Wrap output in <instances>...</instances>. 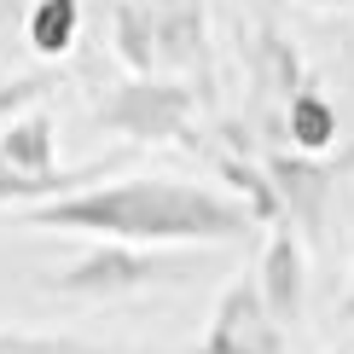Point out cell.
<instances>
[{"mask_svg": "<svg viewBox=\"0 0 354 354\" xmlns=\"http://www.w3.org/2000/svg\"><path fill=\"white\" fill-rule=\"evenodd\" d=\"M35 232H82L93 244H145V250H186V244H239L256 232L250 209L232 192L174 180V174H122L64 203L18 215Z\"/></svg>", "mask_w": 354, "mask_h": 354, "instance_id": "6da1fadb", "label": "cell"}, {"mask_svg": "<svg viewBox=\"0 0 354 354\" xmlns=\"http://www.w3.org/2000/svg\"><path fill=\"white\" fill-rule=\"evenodd\" d=\"M111 53L128 76L209 82V6L203 0H111Z\"/></svg>", "mask_w": 354, "mask_h": 354, "instance_id": "7a4b0ae2", "label": "cell"}, {"mask_svg": "<svg viewBox=\"0 0 354 354\" xmlns=\"http://www.w3.org/2000/svg\"><path fill=\"white\" fill-rule=\"evenodd\" d=\"M203 273V256L180 250H145V244H87L64 268L41 273V290L64 302H128L145 290H174Z\"/></svg>", "mask_w": 354, "mask_h": 354, "instance_id": "3957f363", "label": "cell"}, {"mask_svg": "<svg viewBox=\"0 0 354 354\" xmlns=\"http://www.w3.org/2000/svg\"><path fill=\"white\" fill-rule=\"evenodd\" d=\"M93 128L128 145H192L198 151V87L174 76H128L93 99Z\"/></svg>", "mask_w": 354, "mask_h": 354, "instance_id": "277c9868", "label": "cell"}, {"mask_svg": "<svg viewBox=\"0 0 354 354\" xmlns=\"http://www.w3.org/2000/svg\"><path fill=\"white\" fill-rule=\"evenodd\" d=\"M273 186H279V203H285V227L302 232V244H319L331 227V203H337V186L343 174L354 169V151L331 157H302V151H261Z\"/></svg>", "mask_w": 354, "mask_h": 354, "instance_id": "5b68a950", "label": "cell"}, {"mask_svg": "<svg viewBox=\"0 0 354 354\" xmlns=\"http://www.w3.org/2000/svg\"><path fill=\"white\" fill-rule=\"evenodd\" d=\"M192 354H285V326L273 319L268 297H261L256 273H239L215 297V314L203 326V343Z\"/></svg>", "mask_w": 354, "mask_h": 354, "instance_id": "8992f818", "label": "cell"}, {"mask_svg": "<svg viewBox=\"0 0 354 354\" xmlns=\"http://www.w3.org/2000/svg\"><path fill=\"white\" fill-rule=\"evenodd\" d=\"M256 285L268 297L279 326H297L302 308H308V244L297 227H273L268 244H261V261H256Z\"/></svg>", "mask_w": 354, "mask_h": 354, "instance_id": "52a82bcc", "label": "cell"}, {"mask_svg": "<svg viewBox=\"0 0 354 354\" xmlns=\"http://www.w3.org/2000/svg\"><path fill=\"white\" fill-rule=\"evenodd\" d=\"M0 163L18 169V174H35V180H47V174H58L64 163H58V122L47 105L24 111L18 122L0 134Z\"/></svg>", "mask_w": 354, "mask_h": 354, "instance_id": "ba28073f", "label": "cell"}, {"mask_svg": "<svg viewBox=\"0 0 354 354\" xmlns=\"http://www.w3.org/2000/svg\"><path fill=\"white\" fill-rule=\"evenodd\" d=\"M250 70H256V87H261V93L279 99V111H285L290 99L314 82V76H308V64H302V53H297V41H285L273 24H261L256 41H250Z\"/></svg>", "mask_w": 354, "mask_h": 354, "instance_id": "9c48e42d", "label": "cell"}, {"mask_svg": "<svg viewBox=\"0 0 354 354\" xmlns=\"http://www.w3.org/2000/svg\"><path fill=\"white\" fill-rule=\"evenodd\" d=\"M337 134H343L337 105L319 93V82H308L302 93L285 105V140H290V151H302V157H331Z\"/></svg>", "mask_w": 354, "mask_h": 354, "instance_id": "30bf717a", "label": "cell"}, {"mask_svg": "<svg viewBox=\"0 0 354 354\" xmlns=\"http://www.w3.org/2000/svg\"><path fill=\"white\" fill-rule=\"evenodd\" d=\"M24 41L35 58H64L82 41V0H29Z\"/></svg>", "mask_w": 354, "mask_h": 354, "instance_id": "8fae6325", "label": "cell"}, {"mask_svg": "<svg viewBox=\"0 0 354 354\" xmlns=\"http://www.w3.org/2000/svg\"><path fill=\"white\" fill-rule=\"evenodd\" d=\"M58 87L53 70H24V76H12V82H0V134H6L12 122H18L24 111H35V105H47V93Z\"/></svg>", "mask_w": 354, "mask_h": 354, "instance_id": "7c38bea8", "label": "cell"}, {"mask_svg": "<svg viewBox=\"0 0 354 354\" xmlns=\"http://www.w3.org/2000/svg\"><path fill=\"white\" fill-rule=\"evenodd\" d=\"M24 354H174V348H128V343H87V337H47V331H29Z\"/></svg>", "mask_w": 354, "mask_h": 354, "instance_id": "4fadbf2b", "label": "cell"}, {"mask_svg": "<svg viewBox=\"0 0 354 354\" xmlns=\"http://www.w3.org/2000/svg\"><path fill=\"white\" fill-rule=\"evenodd\" d=\"M24 343H29V331H6L0 326V354H24Z\"/></svg>", "mask_w": 354, "mask_h": 354, "instance_id": "5bb4252c", "label": "cell"}, {"mask_svg": "<svg viewBox=\"0 0 354 354\" xmlns=\"http://www.w3.org/2000/svg\"><path fill=\"white\" fill-rule=\"evenodd\" d=\"M337 314H343V326H354V273H348V290H343V308Z\"/></svg>", "mask_w": 354, "mask_h": 354, "instance_id": "9a60e30c", "label": "cell"}, {"mask_svg": "<svg viewBox=\"0 0 354 354\" xmlns=\"http://www.w3.org/2000/svg\"><path fill=\"white\" fill-rule=\"evenodd\" d=\"M302 6H314V12H348L354 0H302Z\"/></svg>", "mask_w": 354, "mask_h": 354, "instance_id": "2e32d148", "label": "cell"}, {"mask_svg": "<svg viewBox=\"0 0 354 354\" xmlns=\"http://www.w3.org/2000/svg\"><path fill=\"white\" fill-rule=\"evenodd\" d=\"M12 18H18V0H0V29H6Z\"/></svg>", "mask_w": 354, "mask_h": 354, "instance_id": "e0dca14e", "label": "cell"}]
</instances>
